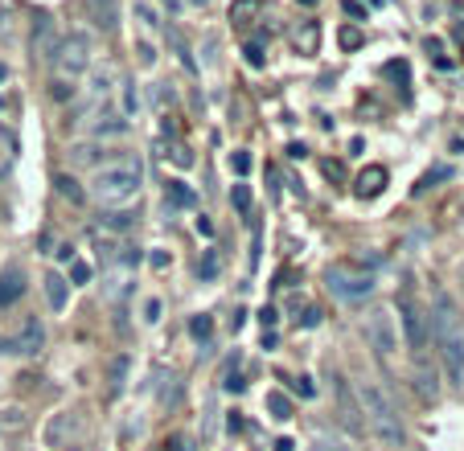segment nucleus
<instances>
[{
  "instance_id": "nucleus-1",
  "label": "nucleus",
  "mask_w": 464,
  "mask_h": 451,
  "mask_svg": "<svg viewBox=\"0 0 464 451\" xmlns=\"http://www.w3.org/2000/svg\"><path fill=\"white\" fill-rule=\"evenodd\" d=\"M435 349H440V361H444V373L452 385H464V324L456 316V308L448 296L435 300Z\"/></svg>"
},
{
  "instance_id": "nucleus-20",
  "label": "nucleus",
  "mask_w": 464,
  "mask_h": 451,
  "mask_svg": "<svg viewBox=\"0 0 464 451\" xmlns=\"http://www.w3.org/2000/svg\"><path fill=\"white\" fill-rule=\"evenodd\" d=\"M231 168L238 172V177H247V172H251V156H247V152H234V156H231Z\"/></svg>"
},
{
  "instance_id": "nucleus-21",
  "label": "nucleus",
  "mask_w": 464,
  "mask_h": 451,
  "mask_svg": "<svg viewBox=\"0 0 464 451\" xmlns=\"http://www.w3.org/2000/svg\"><path fill=\"white\" fill-rule=\"evenodd\" d=\"M136 107H140V103H136V90H132V83H123V119L132 115Z\"/></svg>"
},
{
  "instance_id": "nucleus-15",
  "label": "nucleus",
  "mask_w": 464,
  "mask_h": 451,
  "mask_svg": "<svg viewBox=\"0 0 464 451\" xmlns=\"http://www.w3.org/2000/svg\"><path fill=\"white\" fill-rule=\"evenodd\" d=\"M103 226H107V230H128V226H132V214H128V209H116V214H103Z\"/></svg>"
},
{
  "instance_id": "nucleus-22",
  "label": "nucleus",
  "mask_w": 464,
  "mask_h": 451,
  "mask_svg": "<svg viewBox=\"0 0 464 451\" xmlns=\"http://www.w3.org/2000/svg\"><path fill=\"white\" fill-rule=\"evenodd\" d=\"M136 13H140V21H144L148 29H156V13H152V4H136Z\"/></svg>"
},
{
  "instance_id": "nucleus-28",
  "label": "nucleus",
  "mask_w": 464,
  "mask_h": 451,
  "mask_svg": "<svg viewBox=\"0 0 464 451\" xmlns=\"http://www.w3.org/2000/svg\"><path fill=\"white\" fill-rule=\"evenodd\" d=\"M247 58H251V66H263V50L259 46H247Z\"/></svg>"
},
{
  "instance_id": "nucleus-13",
  "label": "nucleus",
  "mask_w": 464,
  "mask_h": 451,
  "mask_svg": "<svg viewBox=\"0 0 464 451\" xmlns=\"http://www.w3.org/2000/svg\"><path fill=\"white\" fill-rule=\"evenodd\" d=\"M267 410H271L276 418H288V415H292V402L283 398L280 390H271V394H267Z\"/></svg>"
},
{
  "instance_id": "nucleus-32",
  "label": "nucleus",
  "mask_w": 464,
  "mask_h": 451,
  "mask_svg": "<svg viewBox=\"0 0 464 451\" xmlns=\"http://www.w3.org/2000/svg\"><path fill=\"white\" fill-rule=\"evenodd\" d=\"M54 254H58L62 263H70V259H74V247H58V251H54Z\"/></svg>"
},
{
  "instance_id": "nucleus-6",
  "label": "nucleus",
  "mask_w": 464,
  "mask_h": 451,
  "mask_svg": "<svg viewBox=\"0 0 464 451\" xmlns=\"http://www.w3.org/2000/svg\"><path fill=\"white\" fill-rule=\"evenodd\" d=\"M365 341H370V349L378 353V357H390L398 349V328H395V316L386 308L370 312V320H365Z\"/></svg>"
},
{
  "instance_id": "nucleus-10",
  "label": "nucleus",
  "mask_w": 464,
  "mask_h": 451,
  "mask_svg": "<svg viewBox=\"0 0 464 451\" xmlns=\"http://www.w3.org/2000/svg\"><path fill=\"white\" fill-rule=\"evenodd\" d=\"M25 296V275L17 267L0 271V308H9V304H17Z\"/></svg>"
},
{
  "instance_id": "nucleus-35",
  "label": "nucleus",
  "mask_w": 464,
  "mask_h": 451,
  "mask_svg": "<svg viewBox=\"0 0 464 451\" xmlns=\"http://www.w3.org/2000/svg\"><path fill=\"white\" fill-rule=\"evenodd\" d=\"M329 451H333V447H329Z\"/></svg>"
},
{
  "instance_id": "nucleus-7",
  "label": "nucleus",
  "mask_w": 464,
  "mask_h": 451,
  "mask_svg": "<svg viewBox=\"0 0 464 451\" xmlns=\"http://www.w3.org/2000/svg\"><path fill=\"white\" fill-rule=\"evenodd\" d=\"M398 312H403V333H407V349L411 353H419L423 345H428V316H423V308L407 296V300L398 304Z\"/></svg>"
},
{
  "instance_id": "nucleus-14",
  "label": "nucleus",
  "mask_w": 464,
  "mask_h": 451,
  "mask_svg": "<svg viewBox=\"0 0 464 451\" xmlns=\"http://www.w3.org/2000/svg\"><path fill=\"white\" fill-rule=\"evenodd\" d=\"M168 201L173 205H193V193L185 189V181H168Z\"/></svg>"
},
{
  "instance_id": "nucleus-23",
  "label": "nucleus",
  "mask_w": 464,
  "mask_h": 451,
  "mask_svg": "<svg viewBox=\"0 0 464 451\" xmlns=\"http://www.w3.org/2000/svg\"><path fill=\"white\" fill-rule=\"evenodd\" d=\"M251 13H259L255 0H238V4H234V17H251Z\"/></svg>"
},
{
  "instance_id": "nucleus-5",
  "label": "nucleus",
  "mask_w": 464,
  "mask_h": 451,
  "mask_svg": "<svg viewBox=\"0 0 464 451\" xmlns=\"http://www.w3.org/2000/svg\"><path fill=\"white\" fill-rule=\"evenodd\" d=\"M325 279H329L333 296H341V300H362V296H370V291H374V275L349 267V263H333Z\"/></svg>"
},
{
  "instance_id": "nucleus-33",
  "label": "nucleus",
  "mask_w": 464,
  "mask_h": 451,
  "mask_svg": "<svg viewBox=\"0 0 464 451\" xmlns=\"http://www.w3.org/2000/svg\"><path fill=\"white\" fill-rule=\"evenodd\" d=\"M276 451H292V443H288V439H283V443H276Z\"/></svg>"
},
{
  "instance_id": "nucleus-8",
  "label": "nucleus",
  "mask_w": 464,
  "mask_h": 451,
  "mask_svg": "<svg viewBox=\"0 0 464 451\" xmlns=\"http://www.w3.org/2000/svg\"><path fill=\"white\" fill-rule=\"evenodd\" d=\"M58 46H62V37H58V25H54V17H37V29H34V53H37V58H46V62H54Z\"/></svg>"
},
{
  "instance_id": "nucleus-19",
  "label": "nucleus",
  "mask_w": 464,
  "mask_h": 451,
  "mask_svg": "<svg viewBox=\"0 0 464 451\" xmlns=\"http://www.w3.org/2000/svg\"><path fill=\"white\" fill-rule=\"evenodd\" d=\"M70 279L74 284H91V267H86L83 259H70Z\"/></svg>"
},
{
  "instance_id": "nucleus-2",
  "label": "nucleus",
  "mask_w": 464,
  "mask_h": 451,
  "mask_svg": "<svg viewBox=\"0 0 464 451\" xmlns=\"http://www.w3.org/2000/svg\"><path fill=\"white\" fill-rule=\"evenodd\" d=\"M140 177H144V168L136 156H123L116 165H103L95 172V181H91V193L103 201V205H123V201H132L140 193Z\"/></svg>"
},
{
  "instance_id": "nucleus-29",
  "label": "nucleus",
  "mask_w": 464,
  "mask_h": 451,
  "mask_svg": "<svg viewBox=\"0 0 464 451\" xmlns=\"http://www.w3.org/2000/svg\"><path fill=\"white\" fill-rule=\"evenodd\" d=\"M358 41H362V37L353 33V29H346V33H341V46H346V50H353V46H358Z\"/></svg>"
},
{
  "instance_id": "nucleus-4",
  "label": "nucleus",
  "mask_w": 464,
  "mask_h": 451,
  "mask_svg": "<svg viewBox=\"0 0 464 451\" xmlns=\"http://www.w3.org/2000/svg\"><path fill=\"white\" fill-rule=\"evenodd\" d=\"M91 53H95V41L86 33H70L62 37V46H58V53H54V78H58V99H66V83H74L79 74H83L86 66H91Z\"/></svg>"
},
{
  "instance_id": "nucleus-12",
  "label": "nucleus",
  "mask_w": 464,
  "mask_h": 451,
  "mask_svg": "<svg viewBox=\"0 0 464 451\" xmlns=\"http://www.w3.org/2000/svg\"><path fill=\"white\" fill-rule=\"evenodd\" d=\"M382 185H386V168H365L358 177V197H378Z\"/></svg>"
},
{
  "instance_id": "nucleus-3",
  "label": "nucleus",
  "mask_w": 464,
  "mask_h": 451,
  "mask_svg": "<svg viewBox=\"0 0 464 451\" xmlns=\"http://www.w3.org/2000/svg\"><path fill=\"white\" fill-rule=\"evenodd\" d=\"M358 398H362V415L370 423V431L378 435L382 443H398L403 439V423H398V410H395V402H390V394L378 382H362Z\"/></svg>"
},
{
  "instance_id": "nucleus-27",
  "label": "nucleus",
  "mask_w": 464,
  "mask_h": 451,
  "mask_svg": "<svg viewBox=\"0 0 464 451\" xmlns=\"http://www.w3.org/2000/svg\"><path fill=\"white\" fill-rule=\"evenodd\" d=\"M111 373H116V385H123V373H128V361H123V357H119L116 366H111Z\"/></svg>"
},
{
  "instance_id": "nucleus-26",
  "label": "nucleus",
  "mask_w": 464,
  "mask_h": 451,
  "mask_svg": "<svg viewBox=\"0 0 464 451\" xmlns=\"http://www.w3.org/2000/svg\"><path fill=\"white\" fill-rule=\"evenodd\" d=\"M0 353H4V357H17V345H13V336H0Z\"/></svg>"
},
{
  "instance_id": "nucleus-30",
  "label": "nucleus",
  "mask_w": 464,
  "mask_h": 451,
  "mask_svg": "<svg viewBox=\"0 0 464 451\" xmlns=\"http://www.w3.org/2000/svg\"><path fill=\"white\" fill-rule=\"evenodd\" d=\"M259 320H263V328H271V324H276V308H263V312H259Z\"/></svg>"
},
{
  "instance_id": "nucleus-16",
  "label": "nucleus",
  "mask_w": 464,
  "mask_h": 451,
  "mask_svg": "<svg viewBox=\"0 0 464 451\" xmlns=\"http://www.w3.org/2000/svg\"><path fill=\"white\" fill-rule=\"evenodd\" d=\"M231 201H234V209H238V214H251V189H247V185H234Z\"/></svg>"
},
{
  "instance_id": "nucleus-9",
  "label": "nucleus",
  "mask_w": 464,
  "mask_h": 451,
  "mask_svg": "<svg viewBox=\"0 0 464 451\" xmlns=\"http://www.w3.org/2000/svg\"><path fill=\"white\" fill-rule=\"evenodd\" d=\"M13 345H17V357H34V353H41V345H46V328L37 324V316H29L25 324H21V333L13 336Z\"/></svg>"
},
{
  "instance_id": "nucleus-34",
  "label": "nucleus",
  "mask_w": 464,
  "mask_h": 451,
  "mask_svg": "<svg viewBox=\"0 0 464 451\" xmlns=\"http://www.w3.org/2000/svg\"><path fill=\"white\" fill-rule=\"evenodd\" d=\"M189 4H206V0H189Z\"/></svg>"
},
{
  "instance_id": "nucleus-24",
  "label": "nucleus",
  "mask_w": 464,
  "mask_h": 451,
  "mask_svg": "<svg viewBox=\"0 0 464 451\" xmlns=\"http://www.w3.org/2000/svg\"><path fill=\"white\" fill-rule=\"evenodd\" d=\"M189 333H193V336H210V316H198L193 324H189Z\"/></svg>"
},
{
  "instance_id": "nucleus-17",
  "label": "nucleus",
  "mask_w": 464,
  "mask_h": 451,
  "mask_svg": "<svg viewBox=\"0 0 464 451\" xmlns=\"http://www.w3.org/2000/svg\"><path fill=\"white\" fill-rule=\"evenodd\" d=\"M296 46H304V53H313V50H316V25H313V21L304 25V33L296 29Z\"/></svg>"
},
{
  "instance_id": "nucleus-25",
  "label": "nucleus",
  "mask_w": 464,
  "mask_h": 451,
  "mask_svg": "<svg viewBox=\"0 0 464 451\" xmlns=\"http://www.w3.org/2000/svg\"><path fill=\"white\" fill-rule=\"evenodd\" d=\"M218 275V259L214 254H206V263H201V279H214Z\"/></svg>"
},
{
  "instance_id": "nucleus-18",
  "label": "nucleus",
  "mask_w": 464,
  "mask_h": 451,
  "mask_svg": "<svg viewBox=\"0 0 464 451\" xmlns=\"http://www.w3.org/2000/svg\"><path fill=\"white\" fill-rule=\"evenodd\" d=\"M58 193H62V197H70V201H74V205L83 201V189H79V185L70 181V177H58Z\"/></svg>"
},
{
  "instance_id": "nucleus-11",
  "label": "nucleus",
  "mask_w": 464,
  "mask_h": 451,
  "mask_svg": "<svg viewBox=\"0 0 464 451\" xmlns=\"http://www.w3.org/2000/svg\"><path fill=\"white\" fill-rule=\"evenodd\" d=\"M41 284H46V300H50V308L54 312H62V308H66V279H62L58 271H50Z\"/></svg>"
},
{
  "instance_id": "nucleus-31",
  "label": "nucleus",
  "mask_w": 464,
  "mask_h": 451,
  "mask_svg": "<svg viewBox=\"0 0 464 451\" xmlns=\"http://www.w3.org/2000/svg\"><path fill=\"white\" fill-rule=\"evenodd\" d=\"M346 13H349V17H365V9H362V4H353V0H346Z\"/></svg>"
}]
</instances>
